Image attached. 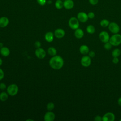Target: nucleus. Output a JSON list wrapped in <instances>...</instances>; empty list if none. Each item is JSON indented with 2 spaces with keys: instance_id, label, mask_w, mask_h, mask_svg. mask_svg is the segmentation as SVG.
I'll return each instance as SVG.
<instances>
[{
  "instance_id": "nucleus-18",
  "label": "nucleus",
  "mask_w": 121,
  "mask_h": 121,
  "mask_svg": "<svg viewBox=\"0 0 121 121\" xmlns=\"http://www.w3.org/2000/svg\"><path fill=\"white\" fill-rule=\"evenodd\" d=\"M0 53L4 57H7L10 54V50L7 47H2L0 49Z\"/></svg>"
},
{
  "instance_id": "nucleus-24",
  "label": "nucleus",
  "mask_w": 121,
  "mask_h": 121,
  "mask_svg": "<svg viewBox=\"0 0 121 121\" xmlns=\"http://www.w3.org/2000/svg\"><path fill=\"white\" fill-rule=\"evenodd\" d=\"M55 7L58 9H60L63 7V1L62 0H57L55 2Z\"/></svg>"
},
{
  "instance_id": "nucleus-32",
  "label": "nucleus",
  "mask_w": 121,
  "mask_h": 121,
  "mask_svg": "<svg viewBox=\"0 0 121 121\" xmlns=\"http://www.w3.org/2000/svg\"><path fill=\"white\" fill-rule=\"evenodd\" d=\"M34 45H35V47L36 48H40L41 47V43L40 41H35V43H34Z\"/></svg>"
},
{
  "instance_id": "nucleus-27",
  "label": "nucleus",
  "mask_w": 121,
  "mask_h": 121,
  "mask_svg": "<svg viewBox=\"0 0 121 121\" xmlns=\"http://www.w3.org/2000/svg\"><path fill=\"white\" fill-rule=\"evenodd\" d=\"M87 16L88 19H92L95 17V14L94 12L92 11H90L87 13Z\"/></svg>"
},
{
  "instance_id": "nucleus-22",
  "label": "nucleus",
  "mask_w": 121,
  "mask_h": 121,
  "mask_svg": "<svg viewBox=\"0 0 121 121\" xmlns=\"http://www.w3.org/2000/svg\"><path fill=\"white\" fill-rule=\"evenodd\" d=\"M9 97V94L5 92H2L0 94V100L2 102L6 101Z\"/></svg>"
},
{
  "instance_id": "nucleus-14",
  "label": "nucleus",
  "mask_w": 121,
  "mask_h": 121,
  "mask_svg": "<svg viewBox=\"0 0 121 121\" xmlns=\"http://www.w3.org/2000/svg\"><path fill=\"white\" fill-rule=\"evenodd\" d=\"M79 51L81 54L85 55L88 54L89 52V49L87 45L86 44H82L79 47Z\"/></svg>"
},
{
  "instance_id": "nucleus-23",
  "label": "nucleus",
  "mask_w": 121,
  "mask_h": 121,
  "mask_svg": "<svg viewBox=\"0 0 121 121\" xmlns=\"http://www.w3.org/2000/svg\"><path fill=\"white\" fill-rule=\"evenodd\" d=\"M110 21L107 19H102L100 22V25L104 28L107 27L108 26L109 24H110Z\"/></svg>"
},
{
  "instance_id": "nucleus-33",
  "label": "nucleus",
  "mask_w": 121,
  "mask_h": 121,
  "mask_svg": "<svg viewBox=\"0 0 121 121\" xmlns=\"http://www.w3.org/2000/svg\"><path fill=\"white\" fill-rule=\"evenodd\" d=\"M7 88L6 85L4 83H0V89L2 90H4Z\"/></svg>"
},
{
  "instance_id": "nucleus-21",
  "label": "nucleus",
  "mask_w": 121,
  "mask_h": 121,
  "mask_svg": "<svg viewBox=\"0 0 121 121\" xmlns=\"http://www.w3.org/2000/svg\"><path fill=\"white\" fill-rule=\"evenodd\" d=\"M121 54V51L119 48L114 49L112 52V57H118Z\"/></svg>"
},
{
  "instance_id": "nucleus-40",
  "label": "nucleus",
  "mask_w": 121,
  "mask_h": 121,
  "mask_svg": "<svg viewBox=\"0 0 121 121\" xmlns=\"http://www.w3.org/2000/svg\"><path fill=\"white\" fill-rule=\"evenodd\" d=\"M119 121H121V119H120V120H119Z\"/></svg>"
},
{
  "instance_id": "nucleus-31",
  "label": "nucleus",
  "mask_w": 121,
  "mask_h": 121,
  "mask_svg": "<svg viewBox=\"0 0 121 121\" xmlns=\"http://www.w3.org/2000/svg\"><path fill=\"white\" fill-rule=\"evenodd\" d=\"M94 120L95 121H102V117L99 115H97L94 117Z\"/></svg>"
},
{
  "instance_id": "nucleus-28",
  "label": "nucleus",
  "mask_w": 121,
  "mask_h": 121,
  "mask_svg": "<svg viewBox=\"0 0 121 121\" xmlns=\"http://www.w3.org/2000/svg\"><path fill=\"white\" fill-rule=\"evenodd\" d=\"M37 2L41 6H44L47 2L46 0H37Z\"/></svg>"
},
{
  "instance_id": "nucleus-16",
  "label": "nucleus",
  "mask_w": 121,
  "mask_h": 121,
  "mask_svg": "<svg viewBox=\"0 0 121 121\" xmlns=\"http://www.w3.org/2000/svg\"><path fill=\"white\" fill-rule=\"evenodd\" d=\"M74 35L77 39H81L84 35V32L82 29L78 28L75 30Z\"/></svg>"
},
{
  "instance_id": "nucleus-15",
  "label": "nucleus",
  "mask_w": 121,
  "mask_h": 121,
  "mask_svg": "<svg viewBox=\"0 0 121 121\" xmlns=\"http://www.w3.org/2000/svg\"><path fill=\"white\" fill-rule=\"evenodd\" d=\"M9 23V19L7 17H2L0 18V27H6Z\"/></svg>"
},
{
  "instance_id": "nucleus-5",
  "label": "nucleus",
  "mask_w": 121,
  "mask_h": 121,
  "mask_svg": "<svg viewBox=\"0 0 121 121\" xmlns=\"http://www.w3.org/2000/svg\"><path fill=\"white\" fill-rule=\"evenodd\" d=\"M109 30L113 34L119 33L120 30V27L119 25L114 22H110L108 26Z\"/></svg>"
},
{
  "instance_id": "nucleus-7",
  "label": "nucleus",
  "mask_w": 121,
  "mask_h": 121,
  "mask_svg": "<svg viewBox=\"0 0 121 121\" xmlns=\"http://www.w3.org/2000/svg\"><path fill=\"white\" fill-rule=\"evenodd\" d=\"M110 35L108 33L105 31H101L99 34V38L100 40L103 43H105L109 41Z\"/></svg>"
},
{
  "instance_id": "nucleus-17",
  "label": "nucleus",
  "mask_w": 121,
  "mask_h": 121,
  "mask_svg": "<svg viewBox=\"0 0 121 121\" xmlns=\"http://www.w3.org/2000/svg\"><path fill=\"white\" fill-rule=\"evenodd\" d=\"M54 34L52 32H48L46 33L44 35L45 40L49 43H51L53 41L54 39Z\"/></svg>"
},
{
  "instance_id": "nucleus-38",
  "label": "nucleus",
  "mask_w": 121,
  "mask_h": 121,
  "mask_svg": "<svg viewBox=\"0 0 121 121\" xmlns=\"http://www.w3.org/2000/svg\"><path fill=\"white\" fill-rule=\"evenodd\" d=\"M26 121H33L34 120H32V119H27V120H26Z\"/></svg>"
},
{
  "instance_id": "nucleus-3",
  "label": "nucleus",
  "mask_w": 121,
  "mask_h": 121,
  "mask_svg": "<svg viewBox=\"0 0 121 121\" xmlns=\"http://www.w3.org/2000/svg\"><path fill=\"white\" fill-rule=\"evenodd\" d=\"M18 91V87L15 84H12L7 87V92L9 95L10 96L16 95Z\"/></svg>"
},
{
  "instance_id": "nucleus-13",
  "label": "nucleus",
  "mask_w": 121,
  "mask_h": 121,
  "mask_svg": "<svg viewBox=\"0 0 121 121\" xmlns=\"http://www.w3.org/2000/svg\"><path fill=\"white\" fill-rule=\"evenodd\" d=\"M74 6V2L72 0H64L63 1V7L67 9H71Z\"/></svg>"
},
{
  "instance_id": "nucleus-9",
  "label": "nucleus",
  "mask_w": 121,
  "mask_h": 121,
  "mask_svg": "<svg viewBox=\"0 0 121 121\" xmlns=\"http://www.w3.org/2000/svg\"><path fill=\"white\" fill-rule=\"evenodd\" d=\"M35 55L39 59H43L44 58L46 55L45 51L42 48H36L35 51Z\"/></svg>"
},
{
  "instance_id": "nucleus-10",
  "label": "nucleus",
  "mask_w": 121,
  "mask_h": 121,
  "mask_svg": "<svg viewBox=\"0 0 121 121\" xmlns=\"http://www.w3.org/2000/svg\"><path fill=\"white\" fill-rule=\"evenodd\" d=\"M115 119V116L113 112H107L102 116L103 121H114Z\"/></svg>"
},
{
  "instance_id": "nucleus-30",
  "label": "nucleus",
  "mask_w": 121,
  "mask_h": 121,
  "mask_svg": "<svg viewBox=\"0 0 121 121\" xmlns=\"http://www.w3.org/2000/svg\"><path fill=\"white\" fill-rule=\"evenodd\" d=\"M88 55L91 58H94L95 55V53L94 51H89V52L88 53Z\"/></svg>"
},
{
  "instance_id": "nucleus-34",
  "label": "nucleus",
  "mask_w": 121,
  "mask_h": 121,
  "mask_svg": "<svg viewBox=\"0 0 121 121\" xmlns=\"http://www.w3.org/2000/svg\"><path fill=\"white\" fill-rule=\"evenodd\" d=\"M112 62L114 64H117L119 62V59L118 57H113Z\"/></svg>"
},
{
  "instance_id": "nucleus-19",
  "label": "nucleus",
  "mask_w": 121,
  "mask_h": 121,
  "mask_svg": "<svg viewBox=\"0 0 121 121\" xmlns=\"http://www.w3.org/2000/svg\"><path fill=\"white\" fill-rule=\"evenodd\" d=\"M86 31L88 34H93L95 32V28L93 25H89L86 27Z\"/></svg>"
},
{
  "instance_id": "nucleus-36",
  "label": "nucleus",
  "mask_w": 121,
  "mask_h": 121,
  "mask_svg": "<svg viewBox=\"0 0 121 121\" xmlns=\"http://www.w3.org/2000/svg\"><path fill=\"white\" fill-rule=\"evenodd\" d=\"M117 103H118V104L119 106H121V96L118 99V101H117Z\"/></svg>"
},
{
  "instance_id": "nucleus-39",
  "label": "nucleus",
  "mask_w": 121,
  "mask_h": 121,
  "mask_svg": "<svg viewBox=\"0 0 121 121\" xmlns=\"http://www.w3.org/2000/svg\"><path fill=\"white\" fill-rule=\"evenodd\" d=\"M47 3H49V4H50V3H52V1H51V0H49V1H48V2H47Z\"/></svg>"
},
{
  "instance_id": "nucleus-8",
  "label": "nucleus",
  "mask_w": 121,
  "mask_h": 121,
  "mask_svg": "<svg viewBox=\"0 0 121 121\" xmlns=\"http://www.w3.org/2000/svg\"><path fill=\"white\" fill-rule=\"evenodd\" d=\"M78 21L81 23H85L88 20L87 14L83 11L79 12L77 16Z\"/></svg>"
},
{
  "instance_id": "nucleus-12",
  "label": "nucleus",
  "mask_w": 121,
  "mask_h": 121,
  "mask_svg": "<svg viewBox=\"0 0 121 121\" xmlns=\"http://www.w3.org/2000/svg\"><path fill=\"white\" fill-rule=\"evenodd\" d=\"M65 34V31L61 28H57L56 29L54 32V36L59 39L63 38Z\"/></svg>"
},
{
  "instance_id": "nucleus-20",
  "label": "nucleus",
  "mask_w": 121,
  "mask_h": 121,
  "mask_svg": "<svg viewBox=\"0 0 121 121\" xmlns=\"http://www.w3.org/2000/svg\"><path fill=\"white\" fill-rule=\"evenodd\" d=\"M47 52L50 55L52 56H54L57 54V51L55 48L53 47H50L48 49Z\"/></svg>"
},
{
  "instance_id": "nucleus-42",
  "label": "nucleus",
  "mask_w": 121,
  "mask_h": 121,
  "mask_svg": "<svg viewBox=\"0 0 121 121\" xmlns=\"http://www.w3.org/2000/svg\"></svg>"
},
{
  "instance_id": "nucleus-1",
  "label": "nucleus",
  "mask_w": 121,
  "mask_h": 121,
  "mask_svg": "<svg viewBox=\"0 0 121 121\" xmlns=\"http://www.w3.org/2000/svg\"><path fill=\"white\" fill-rule=\"evenodd\" d=\"M49 65L53 69L58 70L62 68L64 65L63 59L60 55H55L49 60Z\"/></svg>"
},
{
  "instance_id": "nucleus-6",
  "label": "nucleus",
  "mask_w": 121,
  "mask_h": 121,
  "mask_svg": "<svg viewBox=\"0 0 121 121\" xmlns=\"http://www.w3.org/2000/svg\"><path fill=\"white\" fill-rule=\"evenodd\" d=\"M91 58L87 55H84L81 59L80 63L82 66L84 67H89L91 64Z\"/></svg>"
},
{
  "instance_id": "nucleus-26",
  "label": "nucleus",
  "mask_w": 121,
  "mask_h": 121,
  "mask_svg": "<svg viewBox=\"0 0 121 121\" xmlns=\"http://www.w3.org/2000/svg\"><path fill=\"white\" fill-rule=\"evenodd\" d=\"M112 45L111 44V43L109 42H106L105 43H104V48L106 50H110L112 49Z\"/></svg>"
},
{
  "instance_id": "nucleus-2",
  "label": "nucleus",
  "mask_w": 121,
  "mask_h": 121,
  "mask_svg": "<svg viewBox=\"0 0 121 121\" xmlns=\"http://www.w3.org/2000/svg\"><path fill=\"white\" fill-rule=\"evenodd\" d=\"M112 46H117L121 44V35L119 33L112 35L110 37L109 41Z\"/></svg>"
},
{
  "instance_id": "nucleus-37",
  "label": "nucleus",
  "mask_w": 121,
  "mask_h": 121,
  "mask_svg": "<svg viewBox=\"0 0 121 121\" xmlns=\"http://www.w3.org/2000/svg\"><path fill=\"white\" fill-rule=\"evenodd\" d=\"M2 59L0 58V66L2 65Z\"/></svg>"
},
{
  "instance_id": "nucleus-35",
  "label": "nucleus",
  "mask_w": 121,
  "mask_h": 121,
  "mask_svg": "<svg viewBox=\"0 0 121 121\" xmlns=\"http://www.w3.org/2000/svg\"><path fill=\"white\" fill-rule=\"evenodd\" d=\"M4 77V73L3 71V70L0 68V81Z\"/></svg>"
},
{
  "instance_id": "nucleus-11",
  "label": "nucleus",
  "mask_w": 121,
  "mask_h": 121,
  "mask_svg": "<svg viewBox=\"0 0 121 121\" xmlns=\"http://www.w3.org/2000/svg\"><path fill=\"white\" fill-rule=\"evenodd\" d=\"M55 118V115L53 112L49 111L46 112L44 115V120L45 121H53Z\"/></svg>"
},
{
  "instance_id": "nucleus-29",
  "label": "nucleus",
  "mask_w": 121,
  "mask_h": 121,
  "mask_svg": "<svg viewBox=\"0 0 121 121\" xmlns=\"http://www.w3.org/2000/svg\"><path fill=\"white\" fill-rule=\"evenodd\" d=\"M88 1L91 5L93 6H95L98 4L99 2V0H88Z\"/></svg>"
},
{
  "instance_id": "nucleus-4",
  "label": "nucleus",
  "mask_w": 121,
  "mask_h": 121,
  "mask_svg": "<svg viewBox=\"0 0 121 121\" xmlns=\"http://www.w3.org/2000/svg\"><path fill=\"white\" fill-rule=\"evenodd\" d=\"M68 24L69 26L71 29L75 30L79 28V21L77 17H72L69 18L68 22Z\"/></svg>"
},
{
  "instance_id": "nucleus-41",
  "label": "nucleus",
  "mask_w": 121,
  "mask_h": 121,
  "mask_svg": "<svg viewBox=\"0 0 121 121\" xmlns=\"http://www.w3.org/2000/svg\"></svg>"
},
{
  "instance_id": "nucleus-25",
  "label": "nucleus",
  "mask_w": 121,
  "mask_h": 121,
  "mask_svg": "<svg viewBox=\"0 0 121 121\" xmlns=\"http://www.w3.org/2000/svg\"><path fill=\"white\" fill-rule=\"evenodd\" d=\"M55 107V105L52 102H49L46 105V109L49 111H52L54 109Z\"/></svg>"
}]
</instances>
